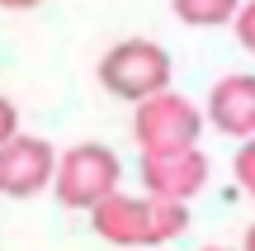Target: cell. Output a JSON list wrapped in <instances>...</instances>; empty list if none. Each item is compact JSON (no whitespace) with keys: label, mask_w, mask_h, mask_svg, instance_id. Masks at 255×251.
<instances>
[{"label":"cell","mask_w":255,"mask_h":251,"mask_svg":"<svg viewBox=\"0 0 255 251\" xmlns=\"http://www.w3.org/2000/svg\"><path fill=\"white\" fill-rule=\"evenodd\" d=\"M208 123L237 142L255 138V76L251 71L222 76L208 90Z\"/></svg>","instance_id":"52a82bcc"},{"label":"cell","mask_w":255,"mask_h":251,"mask_svg":"<svg viewBox=\"0 0 255 251\" xmlns=\"http://www.w3.org/2000/svg\"><path fill=\"white\" fill-rule=\"evenodd\" d=\"M208 185V157L199 147L184 152H142V190L156 199H180L189 204Z\"/></svg>","instance_id":"8992f818"},{"label":"cell","mask_w":255,"mask_h":251,"mask_svg":"<svg viewBox=\"0 0 255 251\" xmlns=\"http://www.w3.org/2000/svg\"><path fill=\"white\" fill-rule=\"evenodd\" d=\"M170 76H175L170 52L151 38H123L100 57V85L114 100H128V104L146 100L156 90H170Z\"/></svg>","instance_id":"7a4b0ae2"},{"label":"cell","mask_w":255,"mask_h":251,"mask_svg":"<svg viewBox=\"0 0 255 251\" xmlns=\"http://www.w3.org/2000/svg\"><path fill=\"white\" fill-rule=\"evenodd\" d=\"M203 114L194 100H184L180 90H156L146 100H137L132 114V138L142 152H184L199 147Z\"/></svg>","instance_id":"277c9868"},{"label":"cell","mask_w":255,"mask_h":251,"mask_svg":"<svg viewBox=\"0 0 255 251\" xmlns=\"http://www.w3.org/2000/svg\"><path fill=\"white\" fill-rule=\"evenodd\" d=\"M52 171H57V152L47 138L14 133L9 142H0V195L33 199L43 190H52Z\"/></svg>","instance_id":"5b68a950"},{"label":"cell","mask_w":255,"mask_h":251,"mask_svg":"<svg viewBox=\"0 0 255 251\" xmlns=\"http://www.w3.org/2000/svg\"><path fill=\"white\" fill-rule=\"evenodd\" d=\"M175 5V19L189 28H222L237 19L241 0H170Z\"/></svg>","instance_id":"ba28073f"},{"label":"cell","mask_w":255,"mask_h":251,"mask_svg":"<svg viewBox=\"0 0 255 251\" xmlns=\"http://www.w3.org/2000/svg\"><path fill=\"white\" fill-rule=\"evenodd\" d=\"M232 33H237V43L255 57V0H246V5L237 9V19H232Z\"/></svg>","instance_id":"9c48e42d"},{"label":"cell","mask_w":255,"mask_h":251,"mask_svg":"<svg viewBox=\"0 0 255 251\" xmlns=\"http://www.w3.org/2000/svg\"><path fill=\"white\" fill-rule=\"evenodd\" d=\"M14 133H19V109L9 95H0V142H9Z\"/></svg>","instance_id":"8fae6325"},{"label":"cell","mask_w":255,"mask_h":251,"mask_svg":"<svg viewBox=\"0 0 255 251\" xmlns=\"http://www.w3.org/2000/svg\"><path fill=\"white\" fill-rule=\"evenodd\" d=\"M38 0H0V9H33Z\"/></svg>","instance_id":"7c38bea8"},{"label":"cell","mask_w":255,"mask_h":251,"mask_svg":"<svg viewBox=\"0 0 255 251\" xmlns=\"http://www.w3.org/2000/svg\"><path fill=\"white\" fill-rule=\"evenodd\" d=\"M203 251H227V247H203Z\"/></svg>","instance_id":"5bb4252c"},{"label":"cell","mask_w":255,"mask_h":251,"mask_svg":"<svg viewBox=\"0 0 255 251\" xmlns=\"http://www.w3.org/2000/svg\"><path fill=\"white\" fill-rule=\"evenodd\" d=\"M90 228H95V237H104L114 247H161L189 228V204L114 190L104 204L90 209Z\"/></svg>","instance_id":"6da1fadb"},{"label":"cell","mask_w":255,"mask_h":251,"mask_svg":"<svg viewBox=\"0 0 255 251\" xmlns=\"http://www.w3.org/2000/svg\"><path fill=\"white\" fill-rule=\"evenodd\" d=\"M123 180V161L114 157L104 142H76L71 152L57 157V171H52V195L62 199L66 209H85L90 214L95 204L119 190Z\"/></svg>","instance_id":"3957f363"},{"label":"cell","mask_w":255,"mask_h":251,"mask_svg":"<svg viewBox=\"0 0 255 251\" xmlns=\"http://www.w3.org/2000/svg\"><path fill=\"white\" fill-rule=\"evenodd\" d=\"M232 171H237L241 190H246V195H255V138L241 142V152H237V161H232Z\"/></svg>","instance_id":"30bf717a"},{"label":"cell","mask_w":255,"mask_h":251,"mask_svg":"<svg viewBox=\"0 0 255 251\" xmlns=\"http://www.w3.org/2000/svg\"><path fill=\"white\" fill-rule=\"evenodd\" d=\"M241 251H255V223L246 228V237H241Z\"/></svg>","instance_id":"4fadbf2b"}]
</instances>
